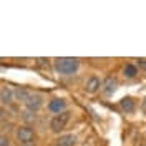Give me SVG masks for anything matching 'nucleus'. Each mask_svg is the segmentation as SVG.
Segmentation results:
<instances>
[{
    "instance_id": "1",
    "label": "nucleus",
    "mask_w": 146,
    "mask_h": 146,
    "mask_svg": "<svg viewBox=\"0 0 146 146\" xmlns=\"http://www.w3.org/2000/svg\"><path fill=\"white\" fill-rule=\"evenodd\" d=\"M53 68L60 76H72L80 70V60L75 56H58L53 60Z\"/></svg>"
},
{
    "instance_id": "2",
    "label": "nucleus",
    "mask_w": 146,
    "mask_h": 146,
    "mask_svg": "<svg viewBox=\"0 0 146 146\" xmlns=\"http://www.w3.org/2000/svg\"><path fill=\"white\" fill-rule=\"evenodd\" d=\"M15 139L18 141L20 146H27V145H35L36 139V131L33 126H28V125H18L15 128Z\"/></svg>"
},
{
    "instance_id": "3",
    "label": "nucleus",
    "mask_w": 146,
    "mask_h": 146,
    "mask_svg": "<svg viewBox=\"0 0 146 146\" xmlns=\"http://www.w3.org/2000/svg\"><path fill=\"white\" fill-rule=\"evenodd\" d=\"M70 111L66 110L63 113H58V115H53L52 118H50V123H48V126H50V131L55 133V135H62L63 133V129L68 126V123H70Z\"/></svg>"
},
{
    "instance_id": "4",
    "label": "nucleus",
    "mask_w": 146,
    "mask_h": 146,
    "mask_svg": "<svg viewBox=\"0 0 146 146\" xmlns=\"http://www.w3.org/2000/svg\"><path fill=\"white\" fill-rule=\"evenodd\" d=\"M43 101H45V98H43L42 93L30 91V95H28V98L25 100L23 105H25V110L32 111V113H38L42 110V106H43Z\"/></svg>"
},
{
    "instance_id": "5",
    "label": "nucleus",
    "mask_w": 146,
    "mask_h": 146,
    "mask_svg": "<svg viewBox=\"0 0 146 146\" xmlns=\"http://www.w3.org/2000/svg\"><path fill=\"white\" fill-rule=\"evenodd\" d=\"M68 108V103L65 98H60V96H55L52 100L48 101V105H46V110L50 111V113H53V115H58V113H63L66 111Z\"/></svg>"
},
{
    "instance_id": "6",
    "label": "nucleus",
    "mask_w": 146,
    "mask_h": 146,
    "mask_svg": "<svg viewBox=\"0 0 146 146\" xmlns=\"http://www.w3.org/2000/svg\"><path fill=\"white\" fill-rule=\"evenodd\" d=\"M118 90V80L115 76H106L105 80H101V93L105 96H111L115 95V91Z\"/></svg>"
},
{
    "instance_id": "7",
    "label": "nucleus",
    "mask_w": 146,
    "mask_h": 146,
    "mask_svg": "<svg viewBox=\"0 0 146 146\" xmlns=\"http://www.w3.org/2000/svg\"><path fill=\"white\" fill-rule=\"evenodd\" d=\"M83 90H85V93H88V95H96V93L101 90V80H100V76L91 75L90 78L85 82V85H83Z\"/></svg>"
},
{
    "instance_id": "8",
    "label": "nucleus",
    "mask_w": 146,
    "mask_h": 146,
    "mask_svg": "<svg viewBox=\"0 0 146 146\" xmlns=\"http://www.w3.org/2000/svg\"><path fill=\"white\" fill-rule=\"evenodd\" d=\"M78 138L75 133H62L55 139V146H76Z\"/></svg>"
},
{
    "instance_id": "9",
    "label": "nucleus",
    "mask_w": 146,
    "mask_h": 146,
    "mask_svg": "<svg viewBox=\"0 0 146 146\" xmlns=\"http://www.w3.org/2000/svg\"><path fill=\"white\" fill-rule=\"evenodd\" d=\"M15 101H13V88L12 86H2L0 88V105L5 108V106H10V105H13Z\"/></svg>"
},
{
    "instance_id": "10",
    "label": "nucleus",
    "mask_w": 146,
    "mask_h": 146,
    "mask_svg": "<svg viewBox=\"0 0 146 146\" xmlns=\"http://www.w3.org/2000/svg\"><path fill=\"white\" fill-rule=\"evenodd\" d=\"M28 95H30V91L27 88H13V101L15 103H25V100L28 98Z\"/></svg>"
},
{
    "instance_id": "11",
    "label": "nucleus",
    "mask_w": 146,
    "mask_h": 146,
    "mask_svg": "<svg viewBox=\"0 0 146 146\" xmlns=\"http://www.w3.org/2000/svg\"><path fill=\"white\" fill-rule=\"evenodd\" d=\"M135 101H133V98H129V96H126V98H123V100L119 101V108H121V111L123 113H133L135 111Z\"/></svg>"
},
{
    "instance_id": "12",
    "label": "nucleus",
    "mask_w": 146,
    "mask_h": 146,
    "mask_svg": "<svg viewBox=\"0 0 146 146\" xmlns=\"http://www.w3.org/2000/svg\"><path fill=\"white\" fill-rule=\"evenodd\" d=\"M123 76L128 78V80L136 78V76H138V66H136V65H133V63L125 65V68H123Z\"/></svg>"
},
{
    "instance_id": "13",
    "label": "nucleus",
    "mask_w": 146,
    "mask_h": 146,
    "mask_svg": "<svg viewBox=\"0 0 146 146\" xmlns=\"http://www.w3.org/2000/svg\"><path fill=\"white\" fill-rule=\"evenodd\" d=\"M22 119H23V125H28V126H32L33 123L36 121V113H32V111H22Z\"/></svg>"
},
{
    "instance_id": "14",
    "label": "nucleus",
    "mask_w": 146,
    "mask_h": 146,
    "mask_svg": "<svg viewBox=\"0 0 146 146\" xmlns=\"http://www.w3.org/2000/svg\"><path fill=\"white\" fill-rule=\"evenodd\" d=\"M0 146H12V139L9 135H5V133L0 135Z\"/></svg>"
},
{
    "instance_id": "15",
    "label": "nucleus",
    "mask_w": 146,
    "mask_h": 146,
    "mask_svg": "<svg viewBox=\"0 0 146 146\" xmlns=\"http://www.w3.org/2000/svg\"><path fill=\"white\" fill-rule=\"evenodd\" d=\"M136 65L141 68V70H146V58H138V60H136Z\"/></svg>"
},
{
    "instance_id": "16",
    "label": "nucleus",
    "mask_w": 146,
    "mask_h": 146,
    "mask_svg": "<svg viewBox=\"0 0 146 146\" xmlns=\"http://www.w3.org/2000/svg\"><path fill=\"white\" fill-rule=\"evenodd\" d=\"M5 115H7V111H5V108H3V106L0 105V121L5 118Z\"/></svg>"
},
{
    "instance_id": "17",
    "label": "nucleus",
    "mask_w": 146,
    "mask_h": 146,
    "mask_svg": "<svg viewBox=\"0 0 146 146\" xmlns=\"http://www.w3.org/2000/svg\"><path fill=\"white\" fill-rule=\"evenodd\" d=\"M145 146H146V138H145Z\"/></svg>"
},
{
    "instance_id": "18",
    "label": "nucleus",
    "mask_w": 146,
    "mask_h": 146,
    "mask_svg": "<svg viewBox=\"0 0 146 146\" xmlns=\"http://www.w3.org/2000/svg\"><path fill=\"white\" fill-rule=\"evenodd\" d=\"M82 146H86V145H82Z\"/></svg>"
}]
</instances>
